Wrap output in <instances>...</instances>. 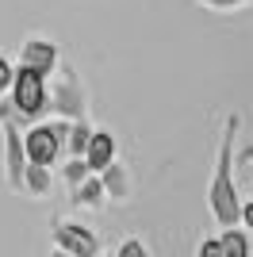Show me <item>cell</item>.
<instances>
[{
  "instance_id": "5bb4252c",
  "label": "cell",
  "mask_w": 253,
  "mask_h": 257,
  "mask_svg": "<svg viewBox=\"0 0 253 257\" xmlns=\"http://www.w3.org/2000/svg\"><path fill=\"white\" fill-rule=\"evenodd\" d=\"M88 173H92V169H88V161L77 158V154H69V161L62 165V177H65V184H69V188H77V184H81Z\"/></svg>"
},
{
  "instance_id": "30bf717a",
  "label": "cell",
  "mask_w": 253,
  "mask_h": 257,
  "mask_svg": "<svg viewBox=\"0 0 253 257\" xmlns=\"http://www.w3.org/2000/svg\"><path fill=\"white\" fill-rule=\"evenodd\" d=\"M100 177H104V188H107V196H111V200H131V173H126V165H123L119 158L111 161Z\"/></svg>"
},
{
  "instance_id": "2e32d148",
  "label": "cell",
  "mask_w": 253,
  "mask_h": 257,
  "mask_svg": "<svg viewBox=\"0 0 253 257\" xmlns=\"http://www.w3.org/2000/svg\"><path fill=\"white\" fill-rule=\"evenodd\" d=\"M115 253L119 257H150V246H146V242H138V238H126V242H119Z\"/></svg>"
},
{
  "instance_id": "9c48e42d",
  "label": "cell",
  "mask_w": 253,
  "mask_h": 257,
  "mask_svg": "<svg viewBox=\"0 0 253 257\" xmlns=\"http://www.w3.org/2000/svg\"><path fill=\"white\" fill-rule=\"evenodd\" d=\"M69 192H73V204H77V207H88V211H100V207L111 200V196H107V188H104V177H100V173H88V177H84L77 188H69Z\"/></svg>"
},
{
  "instance_id": "d6986e66",
  "label": "cell",
  "mask_w": 253,
  "mask_h": 257,
  "mask_svg": "<svg viewBox=\"0 0 253 257\" xmlns=\"http://www.w3.org/2000/svg\"><path fill=\"white\" fill-rule=\"evenodd\" d=\"M242 226L253 234V200H245V204H242Z\"/></svg>"
},
{
  "instance_id": "6da1fadb",
  "label": "cell",
  "mask_w": 253,
  "mask_h": 257,
  "mask_svg": "<svg viewBox=\"0 0 253 257\" xmlns=\"http://www.w3.org/2000/svg\"><path fill=\"white\" fill-rule=\"evenodd\" d=\"M238 127H242V115H226L219 135V150H215V173H211L207 184V207L215 215L219 226H234L242 223V196H238V184H234V142H238Z\"/></svg>"
},
{
  "instance_id": "ffe728a7",
  "label": "cell",
  "mask_w": 253,
  "mask_h": 257,
  "mask_svg": "<svg viewBox=\"0 0 253 257\" xmlns=\"http://www.w3.org/2000/svg\"><path fill=\"white\" fill-rule=\"evenodd\" d=\"M249 200H253V184H249Z\"/></svg>"
},
{
  "instance_id": "ac0fdd59",
  "label": "cell",
  "mask_w": 253,
  "mask_h": 257,
  "mask_svg": "<svg viewBox=\"0 0 253 257\" xmlns=\"http://www.w3.org/2000/svg\"><path fill=\"white\" fill-rule=\"evenodd\" d=\"M196 253L200 257H222V242L219 238H203L200 246H196Z\"/></svg>"
},
{
  "instance_id": "4fadbf2b",
  "label": "cell",
  "mask_w": 253,
  "mask_h": 257,
  "mask_svg": "<svg viewBox=\"0 0 253 257\" xmlns=\"http://www.w3.org/2000/svg\"><path fill=\"white\" fill-rule=\"evenodd\" d=\"M92 123H88V119H73V123H69V142H65V154H77V158H84V150H88V139H92Z\"/></svg>"
},
{
  "instance_id": "8fae6325",
  "label": "cell",
  "mask_w": 253,
  "mask_h": 257,
  "mask_svg": "<svg viewBox=\"0 0 253 257\" xmlns=\"http://www.w3.org/2000/svg\"><path fill=\"white\" fill-rule=\"evenodd\" d=\"M219 242H222V257H249V253H253L249 230H242L238 223H234V226H222Z\"/></svg>"
},
{
  "instance_id": "e0dca14e",
  "label": "cell",
  "mask_w": 253,
  "mask_h": 257,
  "mask_svg": "<svg viewBox=\"0 0 253 257\" xmlns=\"http://www.w3.org/2000/svg\"><path fill=\"white\" fill-rule=\"evenodd\" d=\"M12 77H16V65H12L8 58H0V96L12 88Z\"/></svg>"
},
{
  "instance_id": "7c38bea8",
  "label": "cell",
  "mask_w": 253,
  "mask_h": 257,
  "mask_svg": "<svg viewBox=\"0 0 253 257\" xmlns=\"http://www.w3.org/2000/svg\"><path fill=\"white\" fill-rule=\"evenodd\" d=\"M50 184H54L50 165H42V161H27V196H31V200H42V196L50 192Z\"/></svg>"
},
{
  "instance_id": "5b68a950",
  "label": "cell",
  "mask_w": 253,
  "mask_h": 257,
  "mask_svg": "<svg viewBox=\"0 0 253 257\" xmlns=\"http://www.w3.org/2000/svg\"><path fill=\"white\" fill-rule=\"evenodd\" d=\"M50 238H54L58 253H69V257H96L100 253V238L84 223H77V219H54Z\"/></svg>"
},
{
  "instance_id": "3957f363",
  "label": "cell",
  "mask_w": 253,
  "mask_h": 257,
  "mask_svg": "<svg viewBox=\"0 0 253 257\" xmlns=\"http://www.w3.org/2000/svg\"><path fill=\"white\" fill-rule=\"evenodd\" d=\"M69 123L73 119H50V123H39L35 119L27 135H23V146H27V161H42V165H58V158L65 154V142H69Z\"/></svg>"
},
{
  "instance_id": "ba28073f",
  "label": "cell",
  "mask_w": 253,
  "mask_h": 257,
  "mask_svg": "<svg viewBox=\"0 0 253 257\" xmlns=\"http://www.w3.org/2000/svg\"><path fill=\"white\" fill-rule=\"evenodd\" d=\"M115 158H119V142H115V135H111V131H104V127H96V131H92V139H88V150H84L88 169H92V173H104Z\"/></svg>"
},
{
  "instance_id": "7a4b0ae2",
  "label": "cell",
  "mask_w": 253,
  "mask_h": 257,
  "mask_svg": "<svg viewBox=\"0 0 253 257\" xmlns=\"http://www.w3.org/2000/svg\"><path fill=\"white\" fill-rule=\"evenodd\" d=\"M12 111L20 119H39L46 107H50V85H46V77L39 73V69H31V65H16V77H12Z\"/></svg>"
},
{
  "instance_id": "9a60e30c",
  "label": "cell",
  "mask_w": 253,
  "mask_h": 257,
  "mask_svg": "<svg viewBox=\"0 0 253 257\" xmlns=\"http://www.w3.org/2000/svg\"><path fill=\"white\" fill-rule=\"evenodd\" d=\"M200 8H207V12H238V8H245V4H253V0H196Z\"/></svg>"
},
{
  "instance_id": "8992f818",
  "label": "cell",
  "mask_w": 253,
  "mask_h": 257,
  "mask_svg": "<svg viewBox=\"0 0 253 257\" xmlns=\"http://www.w3.org/2000/svg\"><path fill=\"white\" fill-rule=\"evenodd\" d=\"M50 107L65 119H81L88 111V96H84V88H81V77L69 65H62V73H58V85L50 92Z\"/></svg>"
},
{
  "instance_id": "52a82bcc",
  "label": "cell",
  "mask_w": 253,
  "mask_h": 257,
  "mask_svg": "<svg viewBox=\"0 0 253 257\" xmlns=\"http://www.w3.org/2000/svg\"><path fill=\"white\" fill-rule=\"evenodd\" d=\"M20 65H31V69H39L42 77H54L58 69H62V54H58V43L42 39V35L23 39V43H20Z\"/></svg>"
},
{
  "instance_id": "277c9868",
  "label": "cell",
  "mask_w": 253,
  "mask_h": 257,
  "mask_svg": "<svg viewBox=\"0 0 253 257\" xmlns=\"http://www.w3.org/2000/svg\"><path fill=\"white\" fill-rule=\"evenodd\" d=\"M0 127H4V181L12 192L27 196V146H23V131L16 127L12 107H0Z\"/></svg>"
},
{
  "instance_id": "44dd1931",
  "label": "cell",
  "mask_w": 253,
  "mask_h": 257,
  "mask_svg": "<svg viewBox=\"0 0 253 257\" xmlns=\"http://www.w3.org/2000/svg\"><path fill=\"white\" fill-rule=\"evenodd\" d=\"M249 158H253V150H249Z\"/></svg>"
}]
</instances>
